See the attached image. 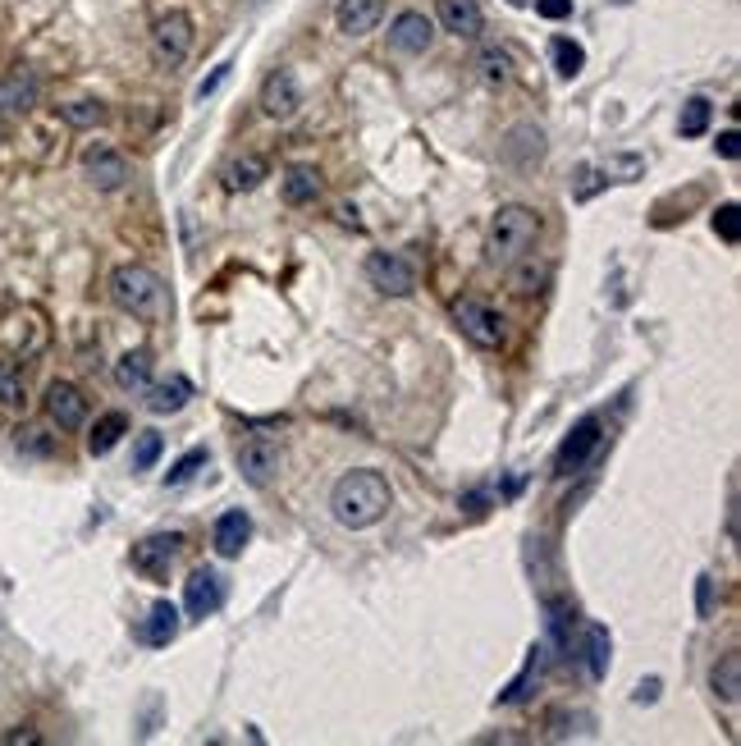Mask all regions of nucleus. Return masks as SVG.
<instances>
[{
  "label": "nucleus",
  "instance_id": "f257e3e1",
  "mask_svg": "<svg viewBox=\"0 0 741 746\" xmlns=\"http://www.w3.org/2000/svg\"><path fill=\"white\" fill-rule=\"evenodd\" d=\"M389 481L380 472H371V467H353V472H344L339 481H334L330 490V513L339 527H376L380 518L389 513Z\"/></svg>",
  "mask_w": 741,
  "mask_h": 746
},
{
  "label": "nucleus",
  "instance_id": "f03ea898",
  "mask_svg": "<svg viewBox=\"0 0 741 746\" xmlns=\"http://www.w3.org/2000/svg\"><path fill=\"white\" fill-rule=\"evenodd\" d=\"M540 238V216L531 211V206H499L490 220V257L499 261V266H508V261H522L531 248H536Z\"/></svg>",
  "mask_w": 741,
  "mask_h": 746
},
{
  "label": "nucleus",
  "instance_id": "7ed1b4c3",
  "mask_svg": "<svg viewBox=\"0 0 741 746\" xmlns=\"http://www.w3.org/2000/svg\"><path fill=\"white\" fill-rule=\"evenodd\" d=\"M110 298H115L119 312L142 316V321H151V316L165 312V284L156 280V271L138 266V261L115 266V275H110Z\"/></svg>",
  "mask_w": 741,
  "mask_h": 746
},
{
  "label": "nucleus",
  "instance_id": "20e7f679",
  "mask_svg": "<svg viewBox=\"0 0 741 746\" xmlns=\"http://www.w3.org/2000/svg\"><path fill=\"white\" fill-rule=\"evenodd\" d=\"M449 312H453V325H458V330L472 339L476 348H504L508 325H504V316L494 312L490 303H481V298H458Z\"/></svg>",
  "mask_w": 741,
  "mask_h": 746
},
{
  "label": "nucleus",
  "instance_id": "39448f33",
  "mask_svg": "<svg viewBox=\"0 0 741 746\" xmlns=\"http://www.w3.org/2000/svg\"><path fill=\"white\" fill-rule=\"evenodd\" d=\"M151 51L165 69H179L193 51V14L188 10H165L161 19L151 23Z\"/></svg>",
  "mask_w": 741,
  "mask_h": 746
},
{
  "label": "nucleus",
  "instance_id": "423d86ee",
  "mask_svg": "<svg viewBox=\"0 0 741 746\" xmlns=\"http://www.w3.org/2000/svg\"><path fill=\"white\" fill-rule=\"evenodd\" d=\"M600 444H604V422H600V417H595V412H591V417H581V422L572 426V435H568V440L559 444V458H554V472H559V476H577L581 467H586L595 454H600Z\"/></svg>",
  "mask_w": 741,
  "mask_h": 746
},
{
  "label": "nucleus",
  "instance_id": "0eeeda50",
  "mask_svg": "<svg viewBox=\"0 0 741 746\" xmlns=\"http://www.w3.org/2000/svg\"><path fill=\"white\" fill-rule=\"evenodd\" d=\"M366 280H371V289L389 293V298L417 293V271H412V261L398 257V252H371V257H366Z\"/></svg>",
  "mask_w": 741,
  "mask_h": 746
},
{
  "label": "nucleus",
  "instance_id": "6e6552de",
  "mask_svg": "<svg viewBox=\"0 0 741 746\" xmlns=\"http://www.w3.org/2000/svg\"><path fill=\"white\" fill-rule=\"evenodd\" d=\"M83 174L87 184L101 188V193H115V188L129 184V161L115 152V147H106V142H92L83 152Z\"/></svg>",
  "mask_w": 741,
  "mask_h": 746
},
{
  "label": "nucleus",
  "instance_id": "1a4fd4ad",
  "mask_svg": "<svg viewBox=\"0 0 741 746\" xmlns=\"http://www.w3.org/2000/svg\"><path fill=\"white\" fill-rule=\"evenodd\" d=\"M234 463H238V476H243L247 486H270L284 463V454L275 440H247V444H238Z\"/></svg>",
  "mask_w": 741,
  "mask_h": 746
},
{
  "label": "nucleus",
  "instance_id": "9d476101",
  "mask_svg": "<svg viewBox=\"0 0 741 746\" xmlns=\"http://www.w3.org/2000/svg\"><path fill=\"white\" fill-rule=\"evenodd\" d=\"M179 550H183L179 531H156V536H147V541L133 545V568H138L142 577H165L170 573V563L179 559Z\"/></svg>",
  "mask_w": 741,
  "mask_h": 746
},
{
  "label": "nucleus",
  "instance_id": "9b49d317",
  "mask_svg": "<svg viewBox=\"0 0 741 746\" xmlns=\"http://www.w3.org/2000/svg\"><path fill=\"white\" fill-rule=\"evenodd\" d=\"M220 605H225V577L215 573V568H197L183 582V609H188V618H211Z\"/></svg>",
  "mask_w": 741,
  "mask_h": 746
},
{
  "label": "nucleus",
  "instance_id": "f8f14e48",
  "mask_svg": "<svg viewBox=\"0 0 741 746\" xmlns=\"http://www.w3.org/2000/svg\"><path fill=\"white\" fill-rule=\"evenodd\" d=\"M46 417H51L60 431H78V426L87 422V399L78 385H69V380H51L46 385Z\"/></svg>",
  "mask_w": 741,
  "mask_h": 746
},
{
  "label": "nucleus",
  "instance_id": "ddd939ff",
  "mask_svg": "<svg viewBox=\"0 0 741 746\" xmlns=\"http://www.w3.org/2000/svg\"><path fill=\"white\" fill-rule=\"evenodd\" d=\"M430 42H435V23L421 10H403L389 23V46H394L398 55H426Z\"/></svg>",
  "mask_w": 741,
  "mask_h": 746
},
{
  "label": "nucleus",
  "instance_id": "4468645a",
  "mask_svg": "<svg viewBox=\"0 0 741 746\" xmlns=\"http://www.w3.org/2000/svg\"><path fill=\"white\" fill-rule=\"evenodd\" d=\"M302 106V87L298 78L289 74V69H275V74L261 83V110H266L270 119H293Z\"/></svg>",
  "mask_w": 741,
  "mask_h": 746
},
{
  "label": "nucleus",
  "instance_id": "2eb2a0df",
  "mask_svg": "<svg viewBox=\"0 0 741 746\" xmlns=\"http://www.w3.org/2000/svg\"><path fill=\"white\" fill-rule=\"evenodd\" d=\"M37 74L33 69H10V74L0 78V119H14V115H28L37 106Z\"/></svg>",
  "mask_w": 741,
  "mask_h": 746
},
{
  "label": "nucleus",
  "instance_id": "dca6fc26",
  "mask_svg": "<svg viewBox=\"0 0 741 746\" xmlns=\"http://www.w3.org/2000/svg\"><path fill=\"white\" fill-rule=\"evenodd\" d=\"M380 14H385V0H339L334 23L344 37H366L380 23Z\"/></svg>",
  "mask_w": 741,
  "mask_h": 746
},
{
  "label": "nucleus",
  "instance_id": "f3484780",
  "mask_svg": "<svg viewBox=\"0 0 741 746\" xmlns=\"http://www.w3.org/2000/svg\"><path fill=\"white\" fill-rule=\"evenodd\" d=\"M440 23H444V33L462 37V42H476L485 28L476 0H440Z\"/></svg>",
  "mask_w": 741,
  "mask_h": 746
},
{
  "label": "nucleus",
  "instance_id": "a211bd4d",
  "mask_svg": "<svg viewBox=\"0 0 741 746\" xmlns=\"http://www.w3.org/2000/svg\"><path fill=\"white\" fill-rule=\"evenodd\" d=\"M179 609L170 605V600H156V605L147 609V618H142V628H138V641L142 646H170L174 637H179Z\"/></svg>",
  "mask_w": 741,
  "mask_h": 746
},
{
  "label": "nucleus",
  "instance_id": "6ab92c4d",
  "mask_svg": "<svg viewBox=\"0 0 741 746\" xmlns=\"http://www.w3.org/2000/svg\"><path fill=\"white\" fill-rule=\"evenodd\" d=\"M247 541H252V518L243 509L220 513V522H215V550L225 554V559H238Z\"/></svg>",
  "mask_w": 741,
  "mask_h": 746
},
{
  "label": "nucleus",
  "instance_id": "aec40b11",
  "mask_svg": "<svg viewBox=\"0 0 741 746\" xmlns=\"http://www.w3.org/2000/svg\"><path fill=\"white\" fill-rule=\"evenodd\" d=\"M504 156L517 165V170H531V165L545 156V133H540L536 124H517L504 142Z\"/></svg>",
  "mask_w": 741,
  "mask_h": 746
},
{
  "label": "nucleus",
  "instance_id": "412c9836",
  "mask_svg": "<svg viewBox=\"0 0 741 746\" xmlns=\"http://www.w3.org/2000/svg\"><path fill=\"white\" fill-rule=\"evenodd\" d=\"M188 399H193V380L179 376V371L165 376V380H156V385H147V408L161 412V417H165V412H179Z\"/></svg>",
  "mask_w": 741,
  "mask_h": 746
},
{
  "label": "nucleus",
  "instance_id": "4be33fe9",
  "mask_svg": "<svg viewBox=\"0 0 741 746\" xmlns=\"http://www.w3.org/2000/svg\"><path fill=\"white\" fill-rule=\"evenodd\" d=\"M321 197V174L312 165H289L284 170V202L289 206H307Z\"/></svg>",
  "mask_w": 741,
  "mask_h": 746
},
{
  "label": "nucleus",
  "instance_id": "5701e85b",
  "mask_svg": "<svg viewBox=\"0 0 741 746\" xmlns=\"http://www.w3.org/2000/svg\"><path fill=\"white\" fill-rule=\"evenodd\" d=\"M115 385L119 390H129V394H138V390H147L151 385V353H124L115 362Z\"/></svg>",
  "mask_w": 741,
  "mask_h": 746
},
{
  "label": "nucleus",
  "instance_id": "b1692460",
  "mask_svg": "<svg viewBox=\"0 0 741 746\" xmlns=\"http://www.w3.org/2000/svg\"><path fill=\"white\" fill-rule=\"evenodd\" d=\"M124 431H129V417H124V412H106V417H97V426H92V435H87V454L106 458Z\"/></svg>",
  "mask_w": 741,
  "mask_h": 746
},
{
  "label": "nucleus",
  "instance_id": "393cba45",
  "mask_svg": "<svg viewBox=\"0 0 741 746\" xmlns=\"http://www.w3.org/2000/svg\"><path fill=\"white\" fill-rule=\"evenodd\" d=\"M220 179H225V193H252V188L266 179V161H261V156H243V161H229Z\"/></svg>",
  "mask_w": 741,
  "mask_h": 746
},
{
  "label": "nucleus",
  "instance_id": "a878e982",
  "mask_svg": "<svg viewBox=\"0 0 741 746\" xmlns=\"http://www.w3.org/2000/svg\"><path fill=\"white\" fill-rule=\"evenodd\" d=\"M609 655H613V641H609V628H600V623H591L586 628V673H591L595 682L609 673Z\"/></svg>",
  "mask_w": 741,
  "mask_h": 746
},
{
  "label": "nucleus",
  "instance_id": "bb28decb",
  "mask_svg": "<svg viewBox=\"0 0 741 746\" xmlns=\"http://www.w3.org/2000/svg\"><path fill=\"white\" fill-rule=\"evenodd\" d=\"M709 687H714V696H723L728 705H737V696H741V660L737 655H723V660L714 664Z\"/></svg>",
  "mask_w": 741,
  "mask_h": 746
},
{
  "label": "nucleus",
  "instance_id": "cd10ccee",
  "mask_svg": "<svg viewBox=\"0 0 741 746\" xmlns=\"http://www.w3.org/2000/svg\"><path fill=\"white\" fill-rule=\"evenodd\" d=\"M549 55H554V69H559L563 78H577L581 69H586V51H581V42H572V37H554V42H549Z\"/></svg>",
  "mask_w": 741,
  "mask_h": 746
},
{
  "label": "nucleus",
  "instance_id": "c85d7f7f",
  "mask_svg": "<svg viewBox=\"0 0 741 746\" xmlns=\"http://www.w3.org/2000/svg\"><path fill=\"white\" fill-rule=\"evenodd\" d=\"M572 628H577V609H572L568 600H554V605H549V646L568 650Z\"/></svg>",
  "mask_w": 741,
  "mask_h": 746
},
{
  "label": "nucleus",
  "instance_id": "c756f323",
  "mask_svg": "<svg viewBox=\"0 0 741 746\" xmlns=\"http://www.w3.org/2000/svg\"><path fill=\"white\" fill-rule=\"evenodd\" d=\"M60 119H65V124H74V129H97L101 119H106V106H101V101H92V97L65 101V106H60Z\"/></svg>",
  "mask_w": 741,
  "mask_h": 746
},
{
  "label": "nucleus",
  "instance_id": "7c9ffc66",
  "mask_svg": "<svg viewBox=\"0 0 741 746\" xmlns=\"http://www.w3.org/2000/svg\"><path fill=\"white\" fill-rule=\"evenodd\" d=\"M23 399H28V380H23L19 362H10V357H0V403H10V408H19Z\"/></svg>",
  "mask_w": 741,
  "mask_h": 746
},
{
  "label": "nucleus",
  "instance_id": "2f4dec72",
  "mask_svg": "<svg viewBox=\"0 0 741 746\" xmlns=\"http://www.w3.org/2000/svg\"><path fill=\"white\" fill-rule=\"evenodd\" d=\"M709 115H714V106H709L705 97H691L687 106H682V119H677V133H682V138H700V133L709 129Z\"/></svg>",
  "mask_w": 741,
  "mask_h": 746
},
{
  "label": "nucleus",
  "instance_id": "473e14b6",
  "mask_svg": "<svg viewBox=\"0 0 741 746\" xmlns=\"http://www.w3.org/2000/svg\"><path fill=\"white\" fill-rule=\"evenodd\" d=\"M161 449H165L161 431H138V440H133V472H151Z\"/></svg>",
  "mask_w": 741,
  "mask_h": 746
},
{
  "label": "nucleus",
  "instance_id": "72a5a7b5",
  "mask_svg": "<svg viewBox=\"0 0 741 746\" xmlns=\"http://www.w3.org/2000/svg\"><path fill=\"white\" fill-rule=\"evenodd\" d=\"M540 650H545V646H536V650H531L527 669H522V673H517L513 682H508V692L499 696V705H517V701H527V687H531V682L540 678Z\"/></svg>",
  "mask_w": 741,
  "mask_h": 746
},
{
  "label": "nucleus",
  "instance_id": "f704fd0d",
  "mask_svg": "<svg viewBox=\"0 0 741 746\" xmlns=\"http://www.w3.org/2000/svg\"><path fill=\"white\" fill-rule=\"evenodd\" d=\"M476 69H481V78L490 87H504L508 83V55L499 51V46H485L481 60H476Z\"/></svg>",
  "mask_w": 741,
  "mask_h": 746
},
{
  "label": "nucleus",
  "instance_id": "c9c22d12",
  "mask_svg": "<svg viewBox=\"0 0 741 746\" xmlns=\"http://www.w3.org/2000/svg\"><path fill=\"white\" fill-rule=\"evenodd\" d=\"M572 724H591V714H581V710H549V719H545V728H549V737L554 742H568L572 733H581V728H572Z\"/></svg>",
  "mask_w": 741,
  "mask_h": 746
},
{
  "label": "nucleus",
  "instance_id": "e433bc0d",
  "mask_svg": "<svg viewBox=\"0 0 741 746\" xmlns=\"http://www.w3.org/2000/svg\"><path fill=\"white\" fill-rule=\"evenodd\" d=\"M714 234H719L723 243H737L741 238V206L737 202H723L719 211H714Z\"/></svg>",
  "mask_w": 741,
  "mask_h": 746
},
{
  "label": "nucleus",
  "instance_id": "4c0bfd02",
  "mask_svg": "<svg viewBox=\"0 0 741 746\" xmlns=\"http://www.w3.org/2000/svg\"><path fill=\"white\" fill-rule=\"evenodd\" d=\"M197 467H206V449H188V454H183L179 463L165 472V486H183V481H193Z\"/></svg>",
  "mask_w": 741,
  "mask_h": 746
},
{
  "label": "nucleus",
  "instance_id": "58836bf2",
  "mask_svg": "<svg viewBox=\"0 0 741 746\" xmlns=\"http://www.w3.org/2000/svg\"><path fill=\"white\" fill-rule=\"evenodd\" d=\"M604 184H609V179H604V170H595V165H586V170L577 174V184H572V197H577V202H591V197L600 193Z\"/></svg>",
  "mask_w": 741,
  "mask_h": 746
},
{
  "label": "nucleus",
  "instance_id": "ea45409f",
  "mask_svg": "<svg viewBox=\"0 0 741 746\" xmlns=\"http://www.w3.org/2000/svg\"><path fill=\"white\" fill-rule=\"evenodd\" d=\"M19 449H28V454L46 458V454L55 449V444H51V435H46L42 426H23V431H19Z\"/></svg>",
  "mask_w": 741,
  "mask_h": 746
},
{
  "label": "nucleus",
  "instance_id": "a19ab883",
  "mask_svg": "<svg viewBox=\"0 0 741 746\" xmlns=\"http://www.w3.org/2000/svg\"><path fill=\"white\" fill-rule=\"evenodd\" d=\"M545 266H522V271H517V293H540V284H545Z\"/></svg>",
  "mask_w": 741,
  "mask_h": 746
},
{
  "label": "nucleus",
  "instance_id": "79ce46f5",
  "mask_svg": "<svg viewBox=\"0 0 741 746\" xmlns=\"http://www.w3.org/2000/svg\"><path fill=\"white\" fill-rule=\"evenodd\" d=\"M536 14H540V19H549V23H559V19H568V14H572V0H536Z\"/></svg>",
  "mask_w": 741,
  "mask_h": 746
},
{
  "label": "nucleus",
  "instance_id": "37998d69",
  "mask_svg": "<svg viewBox=\"0 0 741 746\" xmlns=\"http://www.w3.org/2000/svg\"><path fill=\"white\" fill-rule=\"evenodd\" d=\"M719 156H723V161H737V156H741V133L737 129L719 133Z\"/></svg>",
  "mask_w": 741,
  "mask_h": 746
},
{
  "label": "nucleus",
  "instance_id": "c03bdc74",
  "mask_svg": "<svg viewBox=\"0 0 741 746\" xmlns=\"http://www.w3.org/2000/svg\"><path fill=\"white\" fill-rule=\"evenodd\" d=\"M696 609H700V618H709V609H714V577H700V586H696Z\"/></svg>",
  "mask_w": 741,
  "mask_h": 746
},
{
  "label": "nucleus",
  "instance_id": "a18cd8bd",
  "mask_svg": "<svg viewBox=\"0 0 741 746\" xmlns=\"http://www.w3.org/2000/svg\"><path fill=\"white\" fill-rule=\"evenodd\" d=\"M225 78H229V65H220L211 78H202V87H197V97L206 101V97H211V92H220V87H225Z\"/></svg>",
  "mask_w": 741,
  "mask_h": 746
},
{
  "label": "nucleus",
  "instance_id": "49530a36",
  "mask_svg": "<svg viewBox=\"0 0 741 746\" xmlns=\"http://www.w3.org/2000/svg\"><path fill=\"white\" fill-rule=\"evenodd\" d=\"M655 696H659V678H645L641 687H636V692H632V701H636V705H650V701H655Z\"/></svg>",
  "mask_w": 741,
  "mask_h": 746
},
{
  "label": "nucleus",
  "instance_id": "de8ad7c7",
  "mask_svg": "<svg viewBox=\"0 0 741 746\" xmlns=\"http://www.w3.org/2000/svg\"><path fill=\"white\" fill-rule=\"evenodd\" d=\"M334 216H339V220H344V225H362V220H357V206H339V211H334Z\"/></svg>",
  "mask_w": 741,
  "mask_h": 746
},
{
  "label": "nucleus",
  "instance_id": "09e8293b",
  "mask_svg": "<svg viewBox=\"0 0 741 746\" xmlns=\"http://www.w3.org/2000/svg\"><path fill=\"white\" fill-rule=\"evenodd\" d=\"M508 5H517V10H522V5H531V0H508Z\"/></svg>",
  "mask_w": 741,
  "mask_h": 746
},
{
  "label": "nucleus",
  "instance_id": "8fccbe9b",
  "mask_svg": "<svg viewBox=\"0 0 741 746\" xmlns=\"http://www.w3.org/2000/svg\"><path fill=\"white\" fill-rule=\"evenodd\" d=\"M613 5H627V0H613Z\"/></svg>",
  "mask_w": 741,
  "mask_h": 746
},
{
  "label": "nucleus",
  "instance_id": "3c124183",
  "mask_svg": "<svg viewBox=\"0 0 741 746\" xmlns=\"http://www.w3.org/2000/svg\"><path fill=\"white\" fill-rule=\"evenodd\" d=\"M0 133H5V124H0Z\"/></svg>",
  "mask_w": 741,
  "mask_h": 746
}]
</instances>
